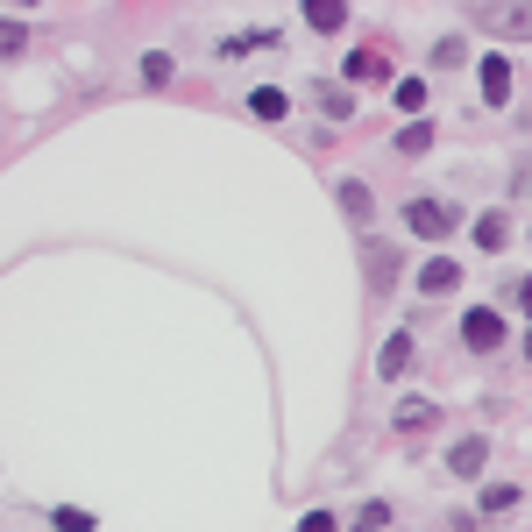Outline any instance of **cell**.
Segmentation results:
<instances>
[{
  "label": "cell",
  "mask_w": 532,
  "mask_h": 532,
  "mask_svg": "<svg viewBox=\"0 0 532 532\" xmlns=\"http://www.w3.org/2000/svg\"><path fill=\"white\" fill-rule=\"evenodd\" d=\"M454 220H462V213H454V199H412V206H405V227H412L419 242H440Z\"/></svg>",
  "instance_id": "1"
},
{
  "label": "cell",
  "mask_w": 532,
  "mask_h": 532,
  "mask_svg": "<svg viewBox=\"0 0 532 532\" xmlns=\"http://www.w3.org/2000/svg\"><path fill=\"white\" fill-rule=\"evenodd\" d=\"M398 263H405V256H398L391 242H362V277H369V291H376V298L398 284Z\"/></svg>",
  "instance_id": "2"
},
{
  "label": "cell",
  "mask_w": 532,
  "mask_h": 532,
  "mask_svg": "<svg viewBox=\"0 0 532 532\" xmlns=\"http://www.w3.org/2000/svg\"><path fill=\"white\" fill-rule=\"evenodd\" d=\"M490 36H511V43H532V8L525 0H504V8H490V15H476Z\"/></svg>",
  "instance_id": "3"
},
{
  "label": "cell",
  "mask_w": 532,
  "mask_h": 532,
  "mask_svg": "<svg viewBox=\"0 0 532 532\" xmlns=\"http://www.w3.org/2000/svg\"><path fill=\"white\" fill-rule=\"evenodd\" d=\"M462 341H469V348L483 355V348H497V341H504V320H497L490 306H476V313L462 320Z\"/></svg>",
  "instance_id": "4"
},
{
  "label": "cell",
  "mask_w": 532,
  "mask_h": 532,
  "mask_svg": "<svg viewBox=\"0 0 532 532\" xmlns=\"http://www.w3.org/2000/svg\"><path fill=\"white\" fill-rule=\"evenodd\" d=\"M483 462H490V440H483V433L454 440V454H447V469H454V476H483Z\"/></svg>",
  "instance_id": "5"
},
{
  "label": "cell",
  "mask_w": 532,
  "mask_h": 532,
  "mask_svg": "<svg viewBox=\"0 0 532 532\" xmlns=\"http://www.w3.org/2000/svg\"><path fill=\"white\" fill-rule=\"evenodd\" d=\"M476 79H483V100H490V107H504V100H511V64H504V57H483Z\"/></svg>",
  "instance_id": "6"
},
{
  "label": "cell",
  "mask_w": 532,
  "mask_h": 532,
  "mask_svg": "<svg viewBox=\"0 0 532 532\" xmlns=\"http://www.w3.org/2000/svg\"><path fill=\"white\" fill-rule=\"evenodd\" d=\"M433 426H440V412H433L426 398H405V405H398V433H433Z\"/></svg>",
  "instance_id": "7"
},
{
  "label": "cell",
  "mask_w": 532,
  "mask_h": 532,
  "mask_svg": "<svg viewBox=\"0 0 532 532\" xmlns=\"http://www.w3.org/2000/svg\"><path fill=\"white\" fill-rule=\"evenodd\" d=\"M306 22H313L320 36H334V29L348 22V0H306Z\"/></svg>",
  "instance_id": "8"
},
{
  "label": "cell",
  "mask_w": 532,
  "mask_h": 532,
  "mask_svg": "<svg viewBox=\"0 0 532 532\" xmlns=\"http://www.w3.org/2000/svg\"><path fill=\"white\" fill-rule=\"evenodd\" d=\"M341 79H355V86H376V79H384V50H355Z\"/></svg>",
  "instance_id": "9"
},
{
  "label": "cell",
  "mask_w": 532,
  "mask_h": 532,
  "mask_svg": "<svg viewBox=\"0 0 532 532\" xmlns=\"http://www.w3.org/2000/svg\"><path fill=\"white\" fill-rule=\"evenodd\" d=\"M412 369V334H391L384 341V362H376V376H405Z\"/></svg>",
  "instance_id": "10"
},
{
  "label": "cell",
  "mask_w": 532,
  "mask_h": 532,
  "mask_svg": "<svg viewBox=\"0 0 532 532\" xmlns=\"http://www.w3.org/2000/svg\"><path fill=\"white\" fill-rule=\"evenodd\" d=\"M454 284H462V270H454L447 256H433V263L419 270V291H454Z\"/></svg>",
  "instance_id": "11"
},
{
  "label": "cell",
  "mask_w": 532,
  "mask_h": 532,
  "mask_svg": "<svg viewBox=\"0 0 532 532\" xmlns=\"http://www.w3.org/2000/svg\"><path fill=\"white\" fill-rule=\"evenodd\" d=\"M334 192H341V206H348L355 220H369V213H376V199H369V185H362V178H341Z\"/></svg>",
  "instance_id": "12"
},
{
  "label": "cell",
  "mask_w": 532,
  "mask_h": 532,
  "mask_svg": "<svg viewBox=\"0 0 532 532\" xmlns=\"http://www.w3.org/2000/svg\"><path fill=\"white\" fill-rule=\"evenodd\" d=\"M249 114H256V121H284V93H277V86H256V93H249Z\"/></svg>",
  "instance_id": "13"
},
{
  "label": "cell",
  "mask_w": 532,
  "mask_h": 532,
  "mask_svg": "<svg viewBox=\"0 0 532 532\" xmlns=\"http://www.w3.org/2000/svg\"><path fill=\"white\" fill-rule=\"evenodd\" d=\"M504 235H511L504 213H483V220H476V249H504Z\"/></svg>",
  "instance_id": "14"
},
{
  "label": "cell",
  "mask_w": 532,
  "mask_h": 532,
  "mask_svg": "<svg viewBox=\"0 0 532 532\" xmlns=\"http://www.w3.org/2000/svg\"><path fill=\"white\" fill-rule=\"evenodd\" d=\"M22 43H29V29L0 15V64H8V57H22Z\"/></svg>",
  "instance_id": "15"
},
{
  "label": "cell",
  "mask_w": 532,
  "mask_h": 532,
  "mask_svg": "<svg viewBox=\"0 0 532 532\" xmlns=\"http://www.w3.org/2000/svg\"><path fill=\"white\" fill-rule=\"evenodd\" d=\"M142 86H171V57H164V50L142 57Z\"/></svg>",
  "instance_id": "16"
},
{
  "label": "cell",
  "mask_w": 532,
  "mask_h": 532,
  "mask_svg": "<svg viewBox=\"0 0 532 532\" xmlns=\"http://www.w3.org/2000/svg\"><path fill=\"white\" fill-rule=\"evenodd\" d=\"M462 57H469V43H462V36H440V43H433V64H447V71L462 64Z\"/></svg>",
  "instance_id": "17"
},
{
  "label": "cell",
  "mask_w": 532,
  "mask_h": 532,
  "mask_svg": "<svg viewBox=\"0 0 532 532\" xmlns=\"http://www.w3.org/2000/svg\"><path fill=\"white\" fill-rule=\"evenodd\" d=\"M384 525H391V504H362L355 511V532H384Z\"/></svg>",
  "instance_id": "18"
},
{
  "label": "cell",
  "mask_w": 532,
  "mask_h": 532,
  "mask_svg": "<svg viewBox=\"0 0 532 532\" xmlns=\"http://www.w3.org/2000/svg\"><path fill=\"white\" fill-rule=\"evenodd\" d=\"M426 142H433V128H426V121H412V128L398 135V149H405V157H426Z\"/></svg>",
  "instance_id": "19"
},
{
  "label": "cell",
  "mask_w": 532,
  "mask_h": 532,
  "mask_svg": "<svg viewBox=\"0 0 532 532\" xmlns=\"http://www.w3.org/2000/svg\"><path fill=\"white\" fill-rule=\"evenodd\" d=\"M320 107L341 121V114H355V93H348V86H327V93H320Z\"/></svg>",
  "instance_id": "20"
},
{
  "label": "cell",
  "mask_w": 532,
  "mask_h": 532,
  "mask_svg": "<svg viewBox=\"0 0 532 532\" xmlns=\"http://www.w3.org/2000/svg\"><path fill=\"white\" fill-rule=\"evenodd\" d=\"M398 107H405V114H426V79H405V86H398Z\"/></svg>",
  "instance_id": "21"
},
{
  "label": "cell",
  "mask_w": 532,
  "mask_h": 532,
  "mask_svg": "<svg viewBox=\"0 0 532 532\" xmlns=\"http://www.w3.org/2000/svg\"><path fill=\"white\" fill-rule=\"evenodd\" d=\"M511 504H518V490H511V483H490V490H483V511H490V518H497V511H511Z\"/></svg>",
  "instance_id": "22"
},
{
  "label": "cell",
  "mask_w": 532,
  "mask_h": 532,
  "mask_svg": "<svg viewBox=\"0 0 532 532\" xmlns=\"http://www.w3.org/2000/svg\"><path fill=\"white\" fill-rule=\"evenodd\" d=\"M298 532H341V525H334L327 511H306V518H298Z\"/></svg>",
  "instance_id": "23"
},
{
  "label": "cell",
  "mask_w": 532,
  "mask_h": 532,
  "mask_svg": "<svg viewBox=\"0 0 532 532\" xmlns=\"http://www.w3.org/2000/svg\"><path fill=\"white\" fill-rule=\"evenodd\" d=\"M511 306H525V320H532V277H525V284H511Z\"/></svg>",
  "instance_id": "24"
},
{
  "label": "cell",
  "mask_w": 532,
  "mask_h": 532,
  "mask_svg": "<svg viewBox=\"0 0 532 532\" xmlns=\"http://www.w3.org/2000/svg\"><path fill=\"white\" fill-rule=\"evenodd\" d=\"M525 355H532V327H525Z\"/></svg>",
  "instance_id": "25"
},
{
  "label": "cell",
  "mask_w": 532,
  "mask_h": 532,
  "mask_svg": "<svg viewBox=\"0 0 532 532\" xmlns=\"http://www.w3.org/2000/svg\"><path fill=\"white\" fill-rule=\"evenodd\" d=\"M525 192H532V178H525Z\"/></svg>",
  "instance_id": "26"
},
{
  "label": "cell",
  "mask_w": 532,
  "mask_h": 532,
  "mask_svg": "<svg viewBox=\"0 0 532 532\" xmlns=\"http://www.w3.org/2000/svg\"><path fill=\"white\" fill-rule=\"evenodd\" d=\"M22 8H29V0H22Z\"/></svg>",
  "instance_id": "27"
}]
</instances>
